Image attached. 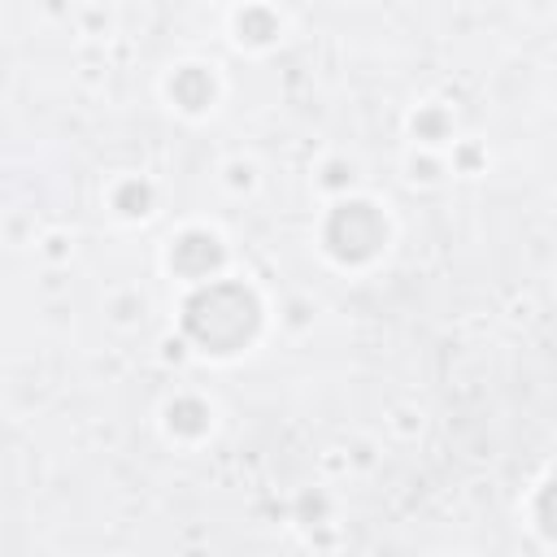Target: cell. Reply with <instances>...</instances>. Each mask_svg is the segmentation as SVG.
Masks as SVG:
<instances>
[{
    "label": "cell",
    "mask_w": 557,
    "mask_h": 557,
    "mask_svg": "<svg viewBox=\"0 0 557 557\" xmlns=\"http://www.w3.org/2000/svg\"><path fill=\"white\" fill-rule=\"evenodd\" d=\"M187 326H191V335H196L200 344H209V348H218V352H231V348H239V344L252 335V326H257V305H252V296H248L244 287L218 283V287L200 292V296L187 305Z\"/></svg>",
    "instance_id": "1"
},
{
    "label": "cell",
    "mask_w": 557,
    "mask_h": 557,
    "mask_svg": "<svg viewBox=\"0 0 557 557\" xmlns=\"http://www.w3.org/2000/svg\"><path fill=\"white\" fill-rule=\"evenodd\" d=\"M379 239H383V222H379V213L370 209V205H344V209H335V218H331V244H335V252L339 257H370L374 248H379Z\"/></svg>",
    "instance_id": "2"
},
{
    "label": "cell",
    "mask_w": 557,
    "mask_h": 557,
    "mask_svg": "<svg viewBox=\"0 0 557 557\" xmlns=\"http://www.w3.org/2000/svg\"><path fill=\"white\" fill-rule=\"evenodd\" d=\"M540 522H544V531H548V535H557V483L540 496Z\"/></svg>",
    "instance_id": "3"
}]
</instances>
